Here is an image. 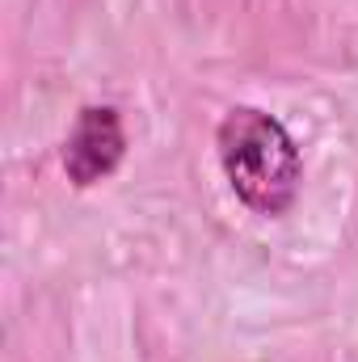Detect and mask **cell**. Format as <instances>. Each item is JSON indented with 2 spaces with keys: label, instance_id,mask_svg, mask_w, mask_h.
<instances>
[{
  "label": "cell",
  "instance_id": "7a4b0ae2",
  "mask_svg": "<svg viewBox=\"0 0 358 362\" xmlns=\"http://www.w3.org/2000/svg\"><path fill=\"white\" fill-rule=\"evenodd\" d=\"M127 156V131L122 114L114 105H85L64 139V173L72 185L89 189L105 181Z\"/></svg>",
  "mask_w": 358,
  "mask_h": 362
},
{
  "label": "cell",
  "instance_id": "6da1fadb",
  "mask_svg": "<svg viewBox=\"0 0 358 362\" xmlns=\"http://www.w3.org/2000/svg\"><path fill=\"white\" fill-rule=\"evenodd\" d=\"M219 165L236 198L258 215H282L299 198L304 160L291 131L258 105H232L219 122Z\"/></svg>",
  "mask_w": 358,
  "mask_h": 362
}]
</instances>
